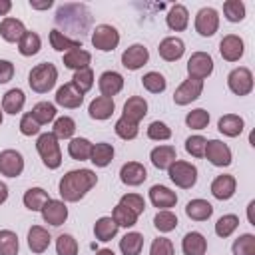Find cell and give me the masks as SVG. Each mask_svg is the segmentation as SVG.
<instances>
[{"label": "cell", "mask_w": 255, "mask_h": 255, "mask_svg": "<svg viewBox=\"0 0 255 255\" xmlns=\"http://www.w3.org/2000/svg\"><path fill=\"white\" fill-rule=\"evenodd\" d=\"M98 183V175L92 169H72L68 171L60 183H58V191L62 195V201L68 203H76L80 201L94 185Z\"/></svg>", "instance_id": "obj_1"}, {"label": "cell", "mask_w": 255, "mask_h": 255, "mask_svg": "<svg viewBox=\"0 0 255 255\" xmlns=\"http://www.w3.org/2000/svg\"><path fill=\"white\" fill-rule=\"evenodd\" d=\"M58 80V68L50 62H42L30 70L28 84L36 94H46L56 86Z\"/></svg>", "instance_id": "obj_2"}, {"label": "cell", "mask_w": 255, "mask_h": 255, "mask_svg": "<svg viewBox=\"0 0 255 255\" xmlns=\"http://www.w3.org/2000/svg\"><path fill=\"white\" fill-rule=\"evenodd\" d=\"M36 149L42 157V163L48 169H58L62 165V151H60V143L58 137L52 131L40 133L36 139Z\"/></svg>", "instance_id": "obj_3"}, {"label": "cell", "mask_w": 255, "mask_h": 255, "mask_svg": "<svg viewBox=\"0 0 255 255\" xmlns=\"http://www.w3.org/2000/svg\"><path fill=\"white\" fill-rule=\"evenodd\" d=\"M167 175L181 189H191L197 183V167L189 161H183V159H175L167 167Z\"/></svg>", "instance_id": "obj_4"}, {"label": "cell", "mask_w": 255, "mask_h": 255, "mask_svg": "<svg viewBox=\"0 0 255 255\" xmlns=\"http://www.w3.org/2000/svg\"><path fill=\"white\" fill-rule=\"evenodd\" d=\"M92 44L100 52H114L120 44V32L110 24H98L92 32Z\"/></svg>", "instance_id": "obj_5"}, {"label": "cell", "mask_w": 255, "mask_h": 255, "mask_svg": "<svg viewBox=\"0 0 255 255\" xmlns=\"http://www.w3.org/2000/svg\"><path fill=\"white\" fill-rule=\"evenodd\" d=\"M187 74L193 80H205L213 74V58L207 52H193L187 60Z\"/></svg>", "instance_id": "obj_6"}, {"label": "cell", "mask_w": 255, "mask_h": 255, "mask_svg": "<svg viewBox=\"0 0 255 255\" xmlns=\"http://www.w3.org/2000/svg\"><path fill=\"white\" fill-rule=\"evenodd\" d=\"M227 86L235 96L251 94V90H253V74H251V70L245 68V66H239V68L231 70L229 76H227Z\"/></svg>", "instance_id": "obj_7"}, {"label": "cell", "mask_w": 255, "mask_h": 255, "mask_svg": "<svg viewBox=\"0 0 255 255\" xmlns=\"http://www.w3.org/2000/svg\"><path fill=\"white\" fill-rule=\"evenodd\" d=\"M203 157H207V161L215 167H227L233 159L231 155V149L227 143H223L221 139H209L205 143V153Z\"/></svg>", "instance_id": "obj_8"}, {"label": "cell", "mask_w": 255, "mask_h": 255, "mask_svg": "<svg viewBox=\"0 0 255 255\" xmlns=\"http://www.w3.org/2000/svg\"><path fill=\"white\" fill-rule=\"evenodd\" d=\"M219 28V14L215 8L205 6L195 14V32L203 38H209L217 32Z\"/></svg>", "instance_id": "obj_9"}, {"label": "cell", "mask_w": 255, "mask_h": 255, "mask_svg": "<svg viewBox=\"0 0 255 255\" xmlns=\"http://www.w3.org/2000/svg\"><path fill=\"white\" fill-rule=\"evenodd\" d=\"M203 92V82L201 80H193V78H187L183 80L177 90L173 92V102L177 106H187L191 102H195Z\"/></svg>", "instance_id": "obj_10"}, {"label": "cell", "mask_w": 255, "mask_h": 255, "mask_svg": "<svg viewBox=\"0 0 255 255\" xmlns=\"http://www.w3.org/2000/svg\"><path fill=\"white\" fill-rule=\"evenodd\" d=\"M24 171V157L16 149L0 151V173L6 177H18Z\"/></svg>", "instance_id": "obj_11"}, {"label": "cell", "mask_w": 255, "mask_h": 255, "mask_svg": "<svg viewBox=\"0 0 255 255\" xmlns=\"http://www.w3.org/2000/svg\"><path fill=\"white\" fill-rule=\"evenodd\" d=\"M243 52H245V44H243V40L237 34H227V36L221 38V42H219V54H221V58L225 62H237V60H241Z\"/></svg>", "instance_id": "obj_12"}, {"label": "cell", "mask_w": 255, "mask_h": 255, "mask_svg": "<svg viewBox=\"0 0 255 255\" xmlns=\"http://www.w3.org/2000/svg\"><path fill=\"white\" fill-rule=\"evenodd\" d=\"M149 60V52L143 44H131L129 48L124 50L122 54V66L128 70H139L141 66H145Z\"/></svg>", "instance_id": "obj_13"}, {"label": "cell", "mask_w": 255, "mask_h": 255, "mask_svg": "<svg viewBox=\"0 0 255 255\" xmlns=\"http://www.w3.org/2000/svg\"><path fill=\"white\" fill-rule=\"evenodd\" d=\"M54 100H56L58 106H62V108H66V110H76V108L82 106L84 94H82L72 82H68V84H64V86L58 88Z\"/></svg>", "instance_id": "obj_14"}, {"label": "cell", "mask_w": 255, "mask_h": 255, "mask_svg": "<svg viewBox=\"0 0 255 255\" xmlns=\"http://www.w3.org/2000/svg\"><path fill=\"white\" fill-rule=\"evenodd\" d=\"M42 219L50 223L52 227H60L68 219V207L62 199H48V203L42 207Z\"/></svg>", "instance_id": "obj_15"}, {"label": "cell", "mask_w": 255, "mask_h": 255, "mask_svg": "<svg viewBox=\"0 0 255 255\" xmlns=\"http://www.w3.org/2000/svg\"><path fill=\"white\" fill-rule=\"evenodd\" d=\"M120 179H122L124 185L137 187V185H141L147 179V171H145V167L139 161H128L120 169Z\"/></svg>", "instance_id": "obj_16"}, {"label": "cell", "mask_w": 255, "mask_h": 255, "mask_svg": "<svg viewBox=\"0 0 255 255\" xmlns=\"http://www.w3.org/2000/svg\"><path fill=\"white\" fill-rule=\"evenodd\" d=\"M98 88H100V94L106 96V98H114L118 96L122 90H124V76L120 72H114V70H108L100 76L98 80Z\"/></svg>", "instance_id": "obj_17"}, {"label": "cell", "mask_w": 255, "mask_h": 255, "mask_svg": "<svg viewBox=\"0 0 255 255\" xmlns=\"http://www.w3.org/2000/svg\"><path fill=\"white\" fill-rule=\"evenodd\" d=\"M235 187H237L235 177L229 175V173H223V175H217L211 181V195L219 201H227L235 195Z\"/></svg>", "instance_id": "obj_18"}, {"label": "cell", "mask_w": 255, "mask_h": 255, "mask_svg": "<svg viewBox=\"0 0 255 255\" xmlns=\"http://www.w3.org/2000/svg\"><path fill=\"white\" fill-rule=\"evenodd\" d=\"M149 201H151L153 207H157V209L161 211V209L175 207V203H177V195H175V191H171L169 187L155 183V185L149 187Z\"/></svg>", "instance_id": "obj_19"}, {"label": "cell", "mask_w": 255, "mask_h": 255, "mask_svg": "<svg viewBox=\"0 0 255 255\" xmlns=\"http://www.w3.org/2000/svg\"><path fill=\"white\" fill-rule=\"evenodd\" d=\"M157 52H159V56H161L165 62H177V60L183 56V52H185V44H183V40L177 38V36H167V38H163V40L159 42Z\"/></svg>", "instance_id": "obj_20"}, {"label": "cell", "mask_w": 255, "mask_h": 255, "mask_svg": "<svg viewBox=\"0 0 255 255\" xmlns=\"http://www.w3.org/2000/svg\"><path fill=\"white\" fill-rule=\"evenodd\" d=\"M147 114V102L141 98V96H131L128 98V102L124 104V112H122V118L133 122V124H139Z\"/></svg>", "instance_id": "obj_21"}, {"label": "cell", "mask_w": 255, "mask_h": 255, "mask_svg": "<svg viewBox=\"0 0 255 255\" xmlns=\"http://www.w3.org/2000/svg\"><path fill=\"white\" fill-rule=\"evenodd\" d=\"M114 110H116L114 98H106V96L94 98L88 106V114L92 120H108V118H112Z\"/></svg>", "instance_id": "obj_22"}, {"label": "cell", "mask_w": 255, "mask_h": 255, "mask_svg": "<svg viewBox=\"0 0 255 255\" xmlns=\"http://www.w3.org/2000/svg\"><path fill=\"white\" fill-rule=\"evenodd\" d=\"M52 235L48 233V229H44L42 225H32L28 231V247L32 253H44L50 247Z\"/></svg>", "instance_id": "obj_23"}, {"label": "cell", "mask_w": 255, "mask_h": 255, "mask_svg": "<svg viewBox=\"0 0 255 255\" xmlns=\"http://www.w3.org/2000/svg\"><path fill=\"white\" fill-rule=\"evenodd\" d=\"M181 251H183V255H205L207 239L199 231H189L181 239Z\"/></svg>", "instance_id": "obj_24"}, {"label": "cell", "mask_w": 255, "mask_h": 255, "mask_svg": "<svg viewBox=\"0 0 255 255\" xmlns=\"http://www.w3.org/2000/svg\"><path fill=\"white\" fill-rule=\"evenodd\" d=\"M165 22H167L169 30L183 32L187 28V24H189V12H187V8L183 4H173L169 8L167 16H165Z\"/></svg>", "instance_id": "obj_25"}, {"label": "cell", "mask_w": 255, "mask_h": 255, "mask_svg": "<svg viewBox=\"0 0 255 255\" xmlns=\"http://www.w3.org/2000/svg\"><path fill=\"white\" fill-rule=\"evenodd\" d=\"M149 159H151L153 167L167 169L177 159V153H175V147L173 145H157V147H153L149 151Z\"/></svg>", "instance_id": "obj_26"}, {"label": "cell", "mask_w": 255, "mask_h": 255, "mask_svg": "<svg viewBox=\"0 0 255 255\" xmlns=\"http://www.w3.org/2000/svg\"><path fill=\"white\" fill-rule=\"evenodd\" d=\"M24 32H26V28H24L22 20H18V18L6 16L0 22V36L6 42H20V38L24 36Z\"/></svg>", "instance_id": "obj_27"}, {"label": "cell", "mask_w": 255, "mask_h": 255, "mask_svg": "<svg viewBox=\"0 0 255 255\" xmlns=\"http://www.w3.org/2000/svg\"><path fill=\"white\" fill-rule=\"evenodd\" d=\"M92 64V54L84 48H74L70 52L64 54V66L78 72V70H84V68H90Z\"/></svg>", "instance_id": "obj_28"}, {"label": "cell", "mask_w": 255, "mask_h": 255, "mask_svg": "<svg viewBox=\"0 0 255 255\" xmlns=\"http://www.w3.org/2000/svg\"><path fill=\"white\" fill-rule=\"evenodd\" d=\"M243 128H245V122H243V118L237 116V114H225V116H221L219 122H217V129H219L223 135H227V137H237V135L243 131Z\"/></svg>", "instance_id": "obj_29"}, {"label": "cell", "mask_w": 255, "mask_h": 255, "mask_svg": "<svg viewBox=\"0 0 255 255\" xmlns=\"http://www.w3.org/2000/svg\"><path fill=\"white\" fill-rule=\"evenodd\" d=\"M24 104H26L24 92H22L20 88H12V90H8V92L4 94V98H2V112L16 116V114H20V112L24 110Z\"/></svg>", "instance_id": "obj_30"}, {"label": "cell", "mask_w": 255, "mask_h": 255, "mask_svg": "<svg viewBox=\"0 0 255 255\" xmlns=\"http://www.w3.org/2000/svg\"><path fill=\"white\" fill-rule=\"evenodd\" d=\"M185 215L193 221H207L213 215V205L205 199H191L185 205Z\"/></svg>", "instance_id": "obj_31"}, {"label": "cell", "mask_w": 255, "mask_h": 255, "mask_svg": "<svg viewBox=\"0 0 255 255\" xmlns=\"http://www.w3.org/2000/svg\"><path fill=\"white\" fill-rule=\"evenodd\" d=\"M114 159V145L108 141H100L92 145V153H90V161L96 167H108Z\"/></svg>", "instance_id": "obj_32"}, {"label": "cell", "mask_w": 255, "mask_h": 255, "mask_svg": "<svg viewBox=\"0 0 255 255\" xmlns=\"http://www.w3.org/2000/svg\"><path fill=\"white\" fill-rule=\"evenodd\" d=\"M48 199H50V195L42 187H30L22 197L26 209H30V211H42V207L48 203Z\"/></svg>", "instance_id": "obj_33"}, {"label": "cell", "mask_w": 255, "mask_h": 255, "mask_svg": "<svg viewBox=\"0 0 255 255\" xmlns=\"http://www.w3.org/2000/svg\"><path fill=\"white\" fill-rule=\"evenodd\" d=\"M118 225H116V221L112 219V217H108V215H104V217H100L98 221H96V225H94V235H96V239L98 241H112L116 235H118Z\"/></svg>", "instance_id": "obj_34"}, {"label": "cell", "mask_w": 255, "mask_h": 255, "mask_svg": "<svg viewBox=\"0 0 255 255\" xmlns=\"http://www.w3.org/2000/svg\"><path fill=\"white\" fill-rule=\"evenodd\" d=\"M92 145L94 143L90 139H86V137H72L70 143H68V153L76 161H86V159H90Z\"/></svg>", "instance_id": "obj_35"}, {"label": "cell", "mask_w": 255, "mask_h": 255, "mask_svg": "<svg viewBox=\"0 0 255 255\" xmlns=\"http://www.w3.org/2000/svg\"><path fill=\"white\" fill-rule=\"evenodd\" d=\"M143 249V235L137 231H129L120 239V251L124 255H139Z\"/></svg>", "instance_id": "obj_36"}, {"label": "cell", "mask_w": 255, "mask_h": 255, "mask_svg": "<svg viewBox=\"0 0 255 255\" xmlns=\"http://www.w3.org/2000/svg\"><path fill=\"white\" fill-rule=\"evenodd\" d=\"M50 44H52V48L56 52H64V54L70 52V50H74V48H82V42L80 40H74V38L66 36L60 30H52L50 32Z\"/></svg>", "instance_id": "obj_37"}, {"label": "cell", "mask_w": 255, "mask_h": 255, "mask_svg": "<svg viewBox=\"0 0 255 255\" xmlns=\"http://www.w3.org/2000/svg\"><path fill=\"white\" fill-rule=\"evenodd\" d=\"M40 48H42L40 36H38L36 32L26 30L24 36L20 38V42H18V52H20L22 56H34V54L40 52Z\"/></svg>", "instance_id": "obj_38"}, {"label": "cell", "mask_w": 255, "mask_h": 255, "mask_svg": "<svg viewBox=\"0 0 255 255\" xmlns=\"http://www.w3.org/2000/svg\"><path fill=\"white\" fill-rule=\"evenodd\" d=\"M52 133H54L58 139H72L74 133H76V122H74L70 116L56 118V120H54Z\"/></svg>", "instance_id": "obj_39"}, {"label": "cell", "mask_w": 255, "mask_h": 255, "mask_svg": "<svg viewBox=\"0 0 255 255\" xmlns=\"http://www.w3.org/2000/svg\"><path fill=\"white\" fill-rule=\"evenodd\" d=\"M32 118L40 124V126H46L50 122L56 120V106L50 104V102H38L34 108H32Z\"/></svg>", "instance_id": "obj_40"}, {"label": "cell", "mask_w": 255, "mask_h": 255, "mask_svg": "<svg viewBox=\"0 0 255 255\" xmlns=\"http://www.w3.org/2000/svg\"><path fill=\"white\" fill-rule=\"evenodd\" d=\"M153 227L159 231V233H169L177 227V215L169 209H161L155 213L153 217Z\"/></svg>", "instance_id": "obj_41"}, {"label": "cell", "mask_w": 255, "mask_h": 255, "mask_svg": "<svg viewBox=\"0 0 255 255\" xmlns=\"http://www.w3.org/2000/svg\"><path fill=\"white\" fill-rule=\"evenodd\" d=\"M114 221H116V225L118 227H133L135 223H137V215L131 211V209H128L126 205H122V203H118L116 207H114V211H112V215H110Z\"/></svg>", "instance_id": "obj_42"}, {"label": "cell", "mask_w": 255, "mask_h": 255, "mask_svg": "<svg viewBox=\"0 0 255 255\" xmlns=\"http://www.w3.org/2000/svg\"><path fill=\"white\" fill-rule=\"evenodd\" d=\"M237 227H239V217L233 215V213H227V215H221V217L217 219V223H215V233L225 239V237H231Z\"/></svg>", "instance_id": "obj_43"}, {"label": "cell", "mask_w": 255, "mask_h": 255, "mask_svg": "<svg viewBox=\"0 0 255 255\" xmlns=\"http://www.w3.org/2000/svg\"><path fill=\"white\" fill-rule=\"evenodd\" d=\"M20 243H18V235L10 229H2L0 231V255H18Z\"/></svg>", "instance_id": "obj_44"}, {"label": "cell", "mask_w": 255, "mask_h": 255, "mask_svg": "<svg viewBox=\"0 0 255 255\" xmlns=\"http://www.w3.org/2000/svg\"><path fill=\"white\" fill-rule=\"evenodd\" d=\"M233 255H255V235L253 233H243L233 241L231 247Z\"/></svg>", "instance_id": "obj_45"}, {"label": "cell", "mask_w": 255, "mask_h": 255, "mask_svg": "<svg viewBox=\"0 0 255 255\" xmlns=\"http://www.w3.org/2000/svg\"><path fill=\"white\" fill-rule=\"evenodd\" d=\"M141 84H143V88L149 94H161L167 88V82H165V78L159 72H147V74H143Z\"/></svg>", "instance_id": "obj_46"}, {"label": "cell", "mask_w": 255, "mask_h": 255, "mask_svg": "<svg viewBox=\"0 0 255 255\" xmlns=\"http://www.w3.org/2000/svg\"><path fill=\"white\" fill-rule=\"evenodd\" d=\"M185 124H187V128H191V129H205L207 124H209V112L203 110V108H195V110L187 112Z\"/></svg>", "instance_id": "obj_47"}, {"label": "cell", "mask_w": 255, "mask_h": 255, "mask_svg": "<svg viewBox=\"0 0 255 255\" xmlns=\"http://www.w3.org/2000/svg\"><path fill=\"white\" fill-rule=\"evenodd\" d=\"M114 131H116L118 137H122V139L128 141V139H135V137H137L139 126L133 124V122H129V120H126V118H120V120L116 122V126H114Z\"/></svg>", "instance_id": "obj_48"}, {"label": "cell", "mask_w": 255, "mask_h": 255, "mask_svg": "<svg viewBox=\"0 0 255 255\" xmlns=\"http://www.w3.org/2000/svg\"><path fill=\"white\" fill-rule=\"evenodd\" d=\"M223 16L229 22H241L245 18V4L241 0H227V2H223Z\"/></svg>", "instance_id": "obj_49"}, {"label": "cell", "mask_w": 255, "mask_h": 255, "mask_svg": "<svg viewBox=\"0 0 255 255\" xmlns=\"http://www.w3.org/2000/svg\"><path fill=\"white\" fill-rule=\"evenodd\" d=\"M72 84H74L82 94L90 92V90H92V86H94V72H92V68H84V70L74 72Z\"/></svg>", "instance_id": "obj_50"}, {"label": "cell", "mask_w": 255, "mask_h": 255, "mask_svg": "<svg viewBox=\"0 0 255 255\" xmlns=\"http://www.w3.org/2000/svg\"><path fill=\"white\" fill-rule=\"evenodd\" d=\"M56 253L58 255H78V241L70 233H62L56 239Z\"/></svg>", "instance_id": "obj_51"}, {"label": "cell", "mask_w": 255, "mask_h": 255, "mask_svg": "<svg viewBox=\"0 0 255 255\" xmlns=\"http://www.w3.org/2000/svg\"><path fill=\"white\" fill-rule=\"evenodd\" d=\"M147 137H149V139H155V141H165V139L171 137V129H169L167 124L155 120V122H151V124L147 126Z\"/></svg>", "instance_id": "obj_52"}, {"label": "cell", "mask_w": 255, "mask_h": 255, "mask_svg": "<svg viewBox=\"0 0 255 255\" xmlns=\"http://www.w3.org/2000/svg\"><path fill=\"white\" fill-rule=\"evenodd\" d=\"M120 203L126 205L128 209H131L135 215H141L145 211V199L139 193H126V195H122Z\"/></svg>", "instance_id": "obj_53"}, {"label": "cell", "mask_w": 255, "mask_h": 255, "mask_svg": "<svg viewBox=\"0 0 255 255\" xmlns=\"http://www.w3.org/2000/svg\"><path fill=\"white\" fill-rule=\"evenodd\" d=\"M205 143H207V139H205L203 135H189V137L185 139V151H187L189 155H193V157H203V153H205Z\"/></svg>", "instance_id": "obj_54"}, {"label": "cell", "mask_w": 255, "mask_h": 255, "mask_svg": "<svg viewBox=\"0 0 255 255\" xmlns=\"http://www.w3.org/2000/svg\"><path fill=\"white\" fill-rule=\"evenodd\" d=\"M149 255H175V249H173L171 239H167V237L153 239L151 241V247H149Z\"/></svg>", "instance_id": "obj_55"}, {"label": "cell", "mask_w": 255, "mask_h": 255, "mask_svg": "<svg viewBox=\"0 0 255 255\" xmlns=\"http://www.w3.org/2000/svg\"><path fill=\"white\" fill-rule=\"evenodd\" d=\"M20 131H22V135H28V137H32V135H38L40 133V124L32 118V114L28 112V114H24L22 118H20Z\"/></svg>", "instance_id": "obj_56"}, {"label": "cell", "mask_w": 255, "mask_h": 255, "mask_svg": "<svg viewBox=\"0 0 255 255\" xmlns=\"http://www.w3.org/2000/svg\"><path fill=\"white\" fill-rule=\"evenodd\" d=\"M14 78V64L10 60H0V84H8Z\"/></svg>", "instance_id": "obj_57"}, {"label": "cell", "mask_w": 255, "mask_h": 255, "mask_svg": "<svg viewBox=\"0 0 255 255\" xmlns=\"http://www.w3.org/2000/svg\"><path fill=\"white\" fill-rule=\"evenodd\" d=\"M52 4H54L52 0H44V2H34V0H30V6L36 8V10H48Z\"/></svg>", "instance_id": "obj_58"}, {"label": "cell", "mask_w": 255, "mask_h": 255, "mask_svg": "<svg viewBox=\"0 0 255 255\" xmlns=\"http://www.w3.org/2000/svg\"><path fill=\"white\" fill-rule=\"evenodd\" d=\"M12 8V2L10 0H0V16H6Z\"/></svg>", "instance_id": "obj_59"}, {"label": "cell", "mask_w": 255, "mask_h": 255, "mask_svg": "<svg viewBox=\"0 0 255 255\" xmlns=\"http://www.w3.org/2000/svg\"><path fill=\"white\" fill-rule=\"evenodd\" d=\"M8 199V185L4 181H0V205Z\"/></svg>", "instance_id": "obj_60"}, {"label": "cell", "mask_w": 255, "mask_h": 255, "mask_svg": "<svg viewBox=\"0 0 255 255\" xmlns=\"http://www.w3.org/2000/svg\"><path fill=\"white\" fill-rule=\"evenodd\" d=\"M253 207H255V201H249V205H247V217H249V223L251 225H255V221H253Z\"/></svg>", "instance_id": "obj_61"}, {"label": "cell", "mask_w": 255, "mask_h": 255, "mask_svg": "<svg viewBox=\"0 0 255 255\" xmlns=\"http://www.w3.org/2000/svg\"><path fill=\"white\" fill-rule=\"evenodd\" d=\"M96 255H116L112 249H100V251H96Z\"/></svg>", "instance_id": "obj_62"}, {"label": "cell", "mask_w": 255, "mask_h": 255, "mask_svg": "<svg viewBox=\"0 0 255 255\" xmlns=\"http://www.w3.org/2000/svg\"><path fill=\"white\" fill-rule=\"evenodd\" d=\"M2 120H4V112H2V106H0V124H2Z\"/></svg>", "instance_id": "obj_63"}]
</instances>
